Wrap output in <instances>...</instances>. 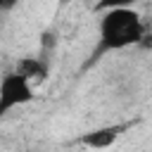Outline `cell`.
Returning <instances> with one entry per match:
<instances>
[{
  "label": "cell",
  "instance_id": "6da1fadb",
  "mask_svg": "<svg viewBox=\"0 0 152 152\" xmlns=\"http://www.w3.org/2000/svg\"><path fill=\"white\" fill-rule=\"evenodd\" d=\"M145 38V24L142 17L133 7H116L100 12V26H97V45L93 48L86 66L100 62L109 52H119L126 48L138 45Z\"/></svg>",
  "mask_w": 152,
  "mask_h": 152
},
{
  "label": "cell",
  "instance_id": "7a4b0ae2",
  "mask_svg": "<svg viewBox=\"0 0 152 152\" xmlns=\"http://www.w3.org/2000/svg\"><path fill=\"white\" fill-rule=\"evenodd\" d=\"M36 100V90H33V83L26 81L21 74L17 71H10L0 78V119L17 109V107H24L28 102Z\"/></svg>",
  "mask_w": 152,
  "mask_h": 152
},
{
  "label": "cell",
  "instance_id": "3957f363",
  "mask_svg": "<svg viewBox=\"0 0 152 152\" xmlns=\"http://www.w3.org/2000/svg\"><path fill=\"white\" fill-rule=\"evenodd\" d=\"M133 124H109V126H100V128H93V131H86L76 138L78 145L88 147V150H107L112 147Z\"/></svg>",
  "mask_w": 152,
  "mask_h": 152
},
{
  "label": "cell",
  "instance_id": "277c9868",
  "mask_svg": "<svg viewBox=\"0 0 152 152\" xmlns=\"http://www.w3.org/2000/svg\"><path fill=\"white\" fill-rule=\"evenodd\" d=\"M17 74H21L26 81H31V83H43L45 78H48V64L45 62H40L38 57H21L19 62H17V69H14Z\"/></svg>",
  "mask_w": 152,
  "mask_h": 152
},
{
  "label": "cell",
  "instance_id": "5b68a950",
  "mask_svg": "<svg viewBox=\"0 0 152 152\" xmlns=\"http://www.w3.org/2000/svg\"><path fill=\"white\" fill-rule=\"evenodd\" d=\"M140 0H100L97 5H95V10L97 12H104V10H116V7H133V5H138Z\"/></svg>",
  "mask_w": 152,
  "mask_h": 152
},
{
  "label": "cell",
  "instance_id": "8992f818",
  "mask_svg": "<svg viewBox=\"0 0 152 152\" xmlns=\"http://www.w3.org/2000/svg\"><path fill=\"white\" fill-rule=\"evenodd\" d=\"M2 5H5V12H7V10H14L19 5V0H2Z\"/></svg>",
  "mask_w": 152,
  "mask_h": 152
},
{
  "label": "cell",
  "instance_id": "52a82bcc",
  "mask_svg": "<svg viewBox=\"0 0 152 152\" xmlns=\"http://www.w3.org/2000/svg\"><path fill=\"white\" fill-rule=\"evenodd\" d=\"M0 12H5V5H2V0H0Z\"/></svg>",
  "mask_w": 152,
  "mask_h": 152
}]
</instances>
